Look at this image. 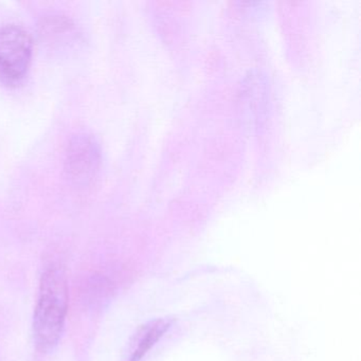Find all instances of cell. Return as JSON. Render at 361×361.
I'll return each mask as SVG.
<instances>
[{
  "instance_id": "cell-1",
  "label": "cell",
  "mask_w": 361,
  "mask_h": 361,
  "mask_svg": "<svg viewBox=\"0 0 361 361\" xmlns=\"http://www.w3.org/2000/svg\"><path fill=\"white\" fill-rule=\"evenodd\" d=\"M68 312L66 272L60 264H52L39 282V300L33 314V336L41 352L54 350L64 329Z\"/></svg>"
},
{
  "instance_id": "cell-2",
  "label": "cell",
  "mask_w": 361,
  "mask_h": 361,
  "mask_svg": "<svg viewBox=\"0 0 361 361\" xmlns=\"http://www.w3.org/2000/svg\"><path fill=\"white\" fill-rule=\"evenodd\" d=\"M32 39L16 25L0 28V78L8 83L24 79L32 58Z\"/></svg>"
},
{
  "instance_id": "cell-3",
  "label": "cell",
  "mask_w": 361,
  "mask_h": 361,
  "mask_svg": "<svg viewBox=\"0 0 361 361\" xmlns=\"http://www.w3.org/2000/svg\"><path fill=\"white\" fill-rule=\"evenodd\" d=\"M69 172L78 183L92 179L99 164L96 143L87 137H78L71 145L68 153Z\"/></svg>"
},
{
  "instance_id": "cell-4",
  "label": "cell",
  "mask_w": 361,
  "mask_h": 361,
  "mask_svg": "<svg viewBox=\"0 0 361 361\" xmlns=\"http://www.w3.org/2000/svg\"><path fill=\"white\" fill-rule=\"evenodd\" d=\"M166 323L162 321L151 323L142 327L130 342V348L126 352L124 361H140L145 354L151 350L152 346L160 339L166 329Z\"/></svg>"
}]
</instances>
